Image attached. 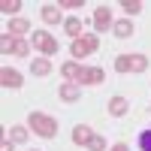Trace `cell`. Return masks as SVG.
Here are the masks:
<instances>
[{
  "label": "cell",
  "instance_id": "1",
  "mask_svg": "<svg viewBox=\"0 0 151 151\" xmlns=\"http://www.w3.org/2000/svg\"><path fill=\"white\" fill-rule=\"evenodd\" d=\"M30 130L36 136H42V139H55L58 136V121L42 115V112H30Z\"/></svg>",
  "mask_w": 151,
  "mask_h": 151
},
{
  "label": "cell",
  "instance_id": "2",
  "mask_svg": "<svg viewBox=\"0 0 151 151\" xmlns=\"http://www.w3.org/2000/svg\"><path fill=\"white\" fill-rule=\"evenodd\" d=\"M100 48V36L97 33H88V36H79V40H73V48H70V55L79 60V58H88V55H94Z\"/></svg>",
  "mask_w": 151,
  "mask_h": 151
},
{
  "label": "cell",
  "instance_id": "3",
  "mask_svg": "<svg viewBox=\"0 0 151 151\" xmlns=\"http://www.w3.org/2000/svg\"><path fill=\"white\" fill-rule=\"evenodd\" d=\"M0 52H3V55H15V58H27L30 55V45H27V40L3 36V40H0Z\"/></svg>",
  "mask_w": 151,
  "mask_h": 151
},
{
  "label": "cell",
  "instance_id": "4",
  "mask_svg": "<svg viewBox=\"0 0 151 151\" xmlns=\"http://www.w3.org/2000/svg\"><path fill=\"white\" fill-rule=\"evenodd\" d=\"M30 42L40 48L42 55H58V40L52 33H45V30H33V36H30Z\"/></svg>",
  "mask_w": 151,
  "mask_h": 151
},
{
  "label": "cell",
  "instance_id": "5",
  "mask_svg": "<svg viewBox=\"0 0 151 151\" xmlns=\"http://www.w3.org/2000/svg\"><path fill=\"white\" fill-rule=\"evenodd\" d=\"M106 79V73H103V67H82V73H79V85H100Z\"/></svg>",
  "mask_w": 151,
  "mask_h": 151
},
{
  "label": "cell",
  "instance_id": "6",
  "mask_svg": "<svg viewBox=\"0 0 151 151\" xmlns=\"http://www.w3.org/2000/svg\"><path fill=\"white\" fill-rule=\"evenodd\" d=\"M91 21H94V27H97V30H109L112 24H115V21H112V12H109L106 6H97V9H94V18H91Z\"/></svg>",
  "mask_w": 151,
  "mask_h": 151
},
{
  "label": "cell",
  "instance_id": "7",
  "mask_svg": "<svg viewBox=\"0 0 151 151\" xmlns=\"http://www.w3.org/2000/svg\"><path fill=\"white\" fill-rule=\"evenodd\" d=\"M21 73L18 70H9V67H3V70H0V85H3V88H21Z\"/></svg>",
  "mask_w": 151,
  "mask_h": 151
},
{
  "label": "cell",
  "instance_id": "8",
  "mask_svg": "<svg viewBox=\"0 0 151 151\" xmlns=\"http://www.w3.org/2000/svg\"><path fill=\"white\" fill-rule=\"evenodd\" d=\"M127 109H130V103H127V97H112L109 100V112L115 118H121V115H127Z\"/></svg>",
  "mask_w": 151,
  "mask_h": 151
},
{
  "label": "cell",
  "instance_id": "9",
  "mask_svg": "<svg viewBox=\"0 0 151 151\" xmlns=\"http://www.w3.org/2000/svg\"><path fill=\"white\" fill-rule=\"evenodd\" d=\"M6 30H9L12 36H15V40H21V36H24V33H27V30H30V21H24V18H12Z\"/></svg>",
  "mask_w": 151,
  "mask_h": 151
},
{
  "label": "cell",
  "instance_id": "10",
  "mask_svg": "<svg viewBox=\"0 0 151 151\" xmlns=\"http://www.w3.org/2000/svg\"><path fill=\"white\" fill-rule=\"evenodd\" d=\"M40 15H42V21H45V24H60V21H64V18H60V9H58L55 3L42 6V12H40Z\"/></svg>",
  "mask_w": 151,
  "mask_h": 151
},
{
  "label": "cell",
  "instance_id": "11",
  "mask_svg": "<svg viewBox=\"0 0 151 151\" xmlns=\"http://www.w3.org/2000/svg\"><path fill=\"white\" fill-rule=\"evenodd\" d=\"M112 30H115V36H118V40H127V36H133V24L127 21V18H124V21H115V24H112Z\"/></svg>",
  "mask_w": 151,
  "mask_h": 151
},
{
  "label": "cell",
  "instance_id": "12",
  "mask_svg": "<svg viewBox=\"0 0 151 151\" xmlns=\"http://www.w3.org/2000/svg\"><path fill=\"white\" fill-rule=\"evenodd\" d=\"M91 136H94V133L88 130L85 124H79V127H73V142H76V145H88V142H91Z\"/></svg>",
  "mask_w": 151,
  "mask_h": 151
},
{
  "label": "cell",
  "instance_id": "13",
  "mask_svg": "<svg viewBox=\"0 0 151 151\" xmlns=\"http://www.w3.org/2000/svg\"><path fill=\"white\" fill-rule=\"evenodd\" d=\"M64 30L73 36V40H79L82 36V18H76V15H70L67 21H64Z\"/></svg>",
  "mask_w": 151,
  "mask_h": 151
},
{
  "label": "cell",
  "instance_id": "14",
  "mask_svg": "<svg viewBox=\"0 0 151 151\" xmlns=\"http://www.w3.org/2000/svg\"><path fill=\"white\" fill-rule=\"evenodd\" d=\"M30 73H33V76H48V73H52L48 58H36V60H30Z\"/></svg>",
  "mask_w": 151,
  "mask_h": 151
},
{
  "label": "cell",
  "instance_id": "15",
  "mask_svg": "<svg viewBox=\"0 0 151 151\" xmlns=\"http://www.w3.org/2000/svg\"><path fill=\"white\" fill-rule=\"evenodd\" d=\"M60 100H67V103H76V100H79V85H73V82L60 85Z\"/></svg>",
  "mask_w": 151,
  "mask_h": 151
},
{
  "label": "cell",
  "instance_id": "16",
  "mask_svg": "<svg viewBox=\"0 0 151 151\" xmlns=\"http://www.w3.org/2000/svg\"><path fill=\"white\" fill-rule=\"evenodd\" d=\"M79 73H82V67L76 64V60H67V64L60 67V76H64V79H70V82H76V79H79Z\"/></svg>",
  "mask_w": 151,
  "mask_h": 151
},
{
  "label": "cell",
  "instance_id": "17",
  "mask_svg": "<svg viewBox=\"0 0 151 151\" xmlns=\"http://www.w3.org/2000/svg\"><path fill=\"white\" fill-rule=\"evenodd\" d=\"M127 58H130V73H142L148 67V58L145 55H127Z\"/></svg>",
  "mask_w": 151,
  "mask_h": 151
},
{
  "label": "cell",
  "instance_id": "18",
  "mask_svg": "<svg viewBox=\"0 0 151 151\" xmlns=\"http://www.w3.org/2000/svg\"><path fill=\"white\" fill-rule=\"evenodd\" d=\"M121 6L127 15H136V12H142V0H121Z\"/></svg>",
  "mask_w": 151,
  "mask_h": 151
},
{
  "label": "cell",
  "instance_id": "19",
  "mask_svg": "<svg viewBox=\"0 0 151 151\" xmlns=\"http://www.w3.org/2000/svg\"><path fill=\"white\" fill-rule=\"evenodd\" d=\"M0 9L9 12V15H15V12L21 9V0H3V3H0Z\"/></svg>",
  "mask_w": 151,
  "mask_h": 151
},
{
  "label": "cell",
  "instance_id": "20",
  "mask_svg": "<svg viewBox=\"0 0 151 151\" xmlns=\"http://www.w3.org/2000/svg\"><path fill=\"white\" fill-rule=\"evenodd\" d=\"M139 151H151V127L139 133Z\"/></svg>",
  "mask_w": 151,
  "mask_h": 151
},
{
  "label": "cell",
  "instance_id": "21",
  "mask_svg": "<svg viewBox=\"0 0 151 151\" xmlns=\"http://www.w3.org/2000/svg\"><path fill=\"white\" fill-rule=\"evenodd\" d=\"M88 151H106V139H103V136H91Z\"/></svg>",
  "mask_w": 151,
  "mask_h": 151
},
{
  "label": "cell",
  "instance_id": "22",
  "mask_svg": "<svg viewBox=\"0 0 151 151\" xmlns=\"http://www.w3.org/2000/svg\"><path fill=\"white\" fill-rule=\"evenodd\" d=\"M9 139L12 142H24V139H27V130H24V127H12L9 130Z\"/></svg>",
  "mask_w": 151,
  "mask_h": 151
},
{
  "label": "cell",
  "instance_id": "23",
  "mask_svg": "<svg viewBox=\"0 0 151 151\" xmlns=\"http://www.w3.org/2000/svg\"><path fill=\"white\" fill-rule=\"evenodd\" d=\"M115 70H118V73H130V58H127V55L115 58Z\"/></svg>",
  "mask_w": 151,
  "mask_h": 151
},
{
  "label": "cell",
  "instance_id": "24",
  "mask_svg": "<svg viewBox=\"0 0 151 151\" xmlns=\"http://www.w3.org/2000/svg\"><path fill=\"white\" fill-rule=\"evenodd\" d=\"M58 6H67V9H79V6H85V3H82V0H60Z\"/></svg>",
  "mask_w": 151,
  "mask_h": 151
},
{
  "label": "cell",
  "instance_id": "25",
  "mask_svg": "<svg viewBox=\"0 0 151 151\" xmlns=\"http://www.w3.org/2000/svg\"><path fill=\"white\" fill-rule=\"evenodd\" d=\"M0 151H15V148H12V139H3V145H0Z\"/></svg>",
  "mask_w": 151,
  "mask_h": 151
},
{
  "label": "cell",
  "instance_id": "26",
  "mask_svg": "<svg viewBox=\"0 0 151 151\" xmlns=\"http://www.w3.org/2000/svg\"><path fill=\"white\" fill-rule=\"evenodd\" d=\"M109 151H127V145H124V142H118V145H112Z\"/></svg>",
  "mask_w": 151,
  "mask_h": 151
},
{
  "label": "cell",
  "instance_id": "27",
  "mask_svg": "<svg viewBox=\"0 0 151 151\" xmlns=\"http://www.w3.org/2000/svg\"><path fill=\"white\" fill-rule=\"evenodd\" d=\"M30 151H33V148H30Z\"/></svg>",
  "mask_w": 151,
  "mask_h": 151
}]
</instances>
